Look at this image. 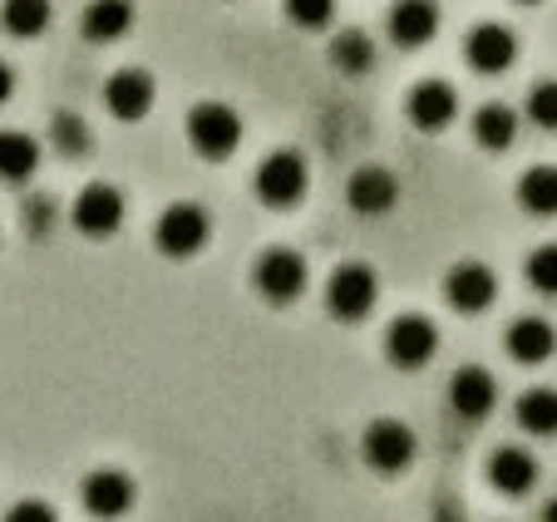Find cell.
Returning <instances> with one entry per match:
<instances>
[{
    "instance_id": "6da1fadb",
    "label": "cell",
    "mask_w": 557,
    "mask_h": 522,
    "mask_svg": "<svg viewBox=\"0 0 557 522\" xmlns=\"http://www.w3.org/2000/svg\"><path fill=\"white\" fill-rule=\"evenodd\" d=\"M212 237V217L202 202H169V208L158 212L153 222V241L163 257H198Z\"/></svg>"
},
{
    "instance_id": "7a4b0ae2",
    "label": "cell",
    "mask_w": 557,
    "mask_h": 522,
    "mask_svg": "<svg viewBox=\"0 0 557 522\" xmlns=\"http://www.w3.org/2000/svg\"><path fill=\"white\" fill-rule=\"evenodd\" d=\"M188 144L198 148L202 158H227L232 148L243 144V114L222 99H202V104L188 109Z\"/></svg>"
},
{
    "instance_id": "3957f363",
    "label": "cell",
    "mask_w": 557,
    "mask_h": 522,
    "mask_svg": "<svg viewBox=\"0 0 557 522\" xmlns=\"http://www.w3.org/2000/svg\"><path fill=\"white\" fill-rule=\"evenodd\" d=\"M380 301V282L366 261H341L326 282V306L336 321H366Z\"/></svg>"
},
{
    "instance_id": "277c9868",
    "label": "cell",
    "mask_w": 557,
    "mask_h": 522,
    "mask_svg": "<svg viewBox=\"0 0 557 522\" xmlns=\"http://www.w3.org/2000/svg\"><path fill=\"white\" fill-rule=\"evenodd\" d=\"M360 453L375 473H405L420 453V439H414V428L405 419H370L366 439H360Z\"/></svg>"
},
{
    "instance_id": "5b68a950",
    "label": "cell",
    "mask_w": 557,
    "mask_h": 522,
    "mask_svg": "<svg viewBox=\"0 0 557 522\" xmlns=\"http://www.w3.org/2000/svg\"><path fill=\"white\" fill-rule=\"evenodd\" d=\"M306 276L311 272H306V257L296 247H267L252 266L257 291H262L272 306H292L296 296L306 291Z\"/></svg>"
},
{
    "instance_id": "8992f818",
    "label": "cell",
    "mask_w": 557,
    "mask_h": 522,
    "mask_svg": "<svg viewBox=\"0 0 557 522\" xmlns=\"http://www.w3.org/2000/svg\"><path fill=\"white\" fill-rule=\"evenodd\" d=\"M434 350H440V331H434L430 315L405 311V315H395V321H389V331H385V356H389V365L424 370Z\"/></svg>"
},
{
    "instance_id": "52a82bcc",
    "label": "cell",
    "mask_w": 557,
    "mask_h": 522,
    "mask_svg": "<svg viewBox=\"0 0 557 522\" xmlns=\"http://www.w3.org/2000/svg\"><path fill=\"white\" fill-rule=\"evenodd\" d=\"M306 192V158L296 148H276L257 167V198L267 208H296Z\"/></svg>"
},
{
    "instance_id": "ba28073f",
    "label": "cell",
    "mask_w": 557,
    "mask_h": 522,
    "mask_svg": "<svg viewBox=\"0 0 557 522\" xmlns=\"http://www.w3.org/2000/svg\"><path fill=\"white\" fill-rule=\"evenodd\" d=\"M134 498H138L134 473H124V469H95L79 483V502H85V512L99 522L124 518V512L134 508Z\"/></svg>"
},
{
    "instance_id": "9c48e42d",
    "label": "cell",
    "mask_w": 557,
    "mask_h": 522,
    "mask_svg": "<svg viewBox=\"0 0 557 522\" xmlns=\"http://www.w3.org/2000/svg\"><path fill=\"white\" fill-rule=\"evenodd\" d=\"M444 296H449L454 311H469V315L488 311L498 296L494 266H488V261H454L449 276H444Z\"/></svg>"
},
{
    "instance_id": "30bf717a",
    "label": "cell",
    "mask_w": 557,
    "mask_h": 522,
    "mask_svg": "<svg viewBox=\"0 0 557 522\" xmlns=\"http://www.w3.org/2000/svg\"><path fill=\"white\" fill-rule=\"evenodd\" d=\"M405 114H410V124L420 134H440L459 114V89L449 79H420L410 89V99H405Z\"/></svg>"
},
{
    "instance_id": "8fae6325",
    "label": "cell",
    "mask_w": 557,
    "mask_h": 522,
    "mask_svg": "<svg viewBox=\"0 0 557 522\" xmlns=\"http://www.w3.org/2000/svg\"><path fill=\"white\" fill-rule=\"evenodd\" d=\"M494 405H498L494 370H484V365L454 370V380H449V409H454V414L469 419V424H479V419L494 414Z\"/></svg>"
},
{
    "instance_id": "7c38bea8",
    "label": "cell",
    "mask_w": 557,
    "mask_h": 522,
    "mask_svg": "<svg viewBox=\"0 0 557 522\" xmlns=\"http://www.w3.org/2000/svg\"><path fill=\"white\" fill-rule=\"evenodd\" d=\"M119 222H124V192L114 183H89L74 198V227L85 232V237H109Z\"/></svg>"
},
{
    "instance_id": "4fadbf2b",
    "label": "cell",
    "mask_w": 557,
    "mask_h": 522,
    "mask_svg": "<svg viewBox=\"0 0 557 522\" xmlns=\"http://www.w3.org/2000/svg\"><path fill=\"white\" fill-rule=\"evenodd\" d=\"M463 60H469L479 74H504L508 64L518 60V40H513V30H508V25H498V21L473 25L469 40H463Z\"/></svg>"
},
{
    "instance_id": "5bb4252c",
    "label": "cell",
    "mask_w": 557,
    "mask_h": 522,
    "mask_svg": "<svg viewBox=\"0 0 557 522\" xmlns=\"http://www.w3.org/2000/svg\"><path fill=\"white\" fill-rule=\"evenodd\" d=\"M104 104L114 119L138 124L153 109V79H148V70H114L104 84Z\"/></svg>"
},
{
    "instance_id": "9a60e30c",
    "label": "cell",
    "mask_w": 557,
    "mask_h": 522,
    "mask_svg": "<svg viewBox=\"0 0 557 522\" xmlns=\"http://www.w3.org/2000/svg\"><path fill=\"white\" fill-rule=\"evenodd\" d=\"M346 198L356 212H366V217H380V212L395 208V198H400V183H395V173L389 167H356L346 183Z\"/></svg>"
},
{
    "instance_id": "2e32d148",
    "label": "cell",
    "mask_w": 557,
    "mask_h": 522,
    "mask_svg": "<svg viewBox=\"0 0 557 522\" xmlns=\"http://www.w3.org/2000/svg\"><path fill=\"white\" fill-rule=\"evenodd\" d=\"M440 30V5L434 0H395L389 5V40L405 50H420Z\"/></svg>"
},
{
    "instance_id": "e0dca14e",
    "label": "cell",
    "mask_w": 557,
    "mask_h": 522,
    "mask_svg": "<svg viewBox=\"0 0 557 522\" xmlns=\"http://www.w3.org/2000/svg\"><path fill=\"white\" fill-rule=\"evenodd\" d=\"M488 483H494L504 498H523L537 483V459L528 449H518V444H504V449H494V459H488Z\"/></svg>"
},
{
    "instance_id": "ac0fdd59",
    "label": "cell",
    "mask_w": 557,
    "mask_h": 522,
    "mask_svg": "<svg viewBox=\"0 0 557 522\" xmlns=\"http://www.w3.org/2000/svg\"><path fill=\"white\" fill-rule=\"evenodd\" d=\"M504 345L518 365H543V360L557 350V331L543 321V315H518V321L504 331Z\"/></svg>"
},
{
    "instance_id": "d6986e66",
    "label": "cell",
    "mask_w": 557,
    "mask_h": 522,
    "mask_svg": "<svg viewBox=\"0 0 557 522\" xmlns=\"http://www.w3.org/2000/svg\"><path fill=\"white\" fill-rule=\"evenodd\" d=\"M128 25H134V0H89V11L79 15V30L95 45L124 40Z\"/></svg>"
},
{
    "instance_id": "ffe728a7",
    "label": "cell",
    "mask_w": 557,
    "mask_h": 522,
    "mask_svg": "<svg viewBox=\"0 0 557 522\" xmlns=\"http://www.w3.org/2000/svg\"><path fill=\"white\" fill-rule=\"evenodd\" d=\"M40 167V144L21 128H0V183H25Z\"/></svg>"
},
{
    "instance_id": "44dd1931",
    "label": "cell",
    "mask_w": 557,
    "mask_h": 522,
    "mask_svg": "<svg viewBox=\"0 0 557 522\" xmlns=\"http://www.w3.org/2000/svg\"><path fill=\"white\" fill-rule=\"evenodd\" d=\"M518 202H523L533 217H557V167L537 163L518 178Z\"/></svg>"
},
{
    "instance_id": "7402d4cb",
    "label": "cell",
    "mask_w": 557,
    "mask_h": 522,
    "mask_svg": "<svg viewBox=\"0 0 557 522\" xmlns=\"http://www.w3.org/2000/svg\"><path fill=\"white\" fill-rule=\"evenodd\" d=\"M518 424L528 428V434H537V439H547V434H557V389H528V395H518Z\"/></svg>"
},
{
    "instance_id": "603a6c76",
    "label": "cell",
    "mask_w": 557,
    "mask_h": 522,
    "mask_svg": "<svg viewBox=\"0 0 557 522\" xmlns=\"http://www.w3.org/2000/svg\"><path fill=\"white\" fill-rule=\"evenodd\" d=\"M473 138H479V148H508L518 138V114L508 104H484L479 114H473Z\"/></svg>"
},
{
    "instance_id": "cb8c5ba5",
    "label": "cell",
    "mask_w": 557,
    "mask_h": 522,
    "mask_svg": "<svg viewBox=\"0 0 557 522\" xmlns=\"http://www.w3.org/2000/svg\"><path fill=\"white\" fill-rule=\"evenodd\" d=\"M331 64H336L341 74H366L370 64H375V40H370L366 30H341L336 40H331Z\"/></svg>"
},
{
    "instance_id": "d4e9b609",
    "label": "cell",
    "mask_w": 557,
    "mask_h": 522,
    "mask_svg": "<svg viewBox=\"0 0 557 522\" xmlns=\"http://www.w3.org/2000/svg\"><path fill=\"white\" fill-rule=\"evenodd\" d=\"M0 25L15 35V40H30L50 25V0H5L0 5Z\"/></svg>"
},
{
    "instance_id": "484cf974",
    "label": "cell",
    "mask_w": 557,
    "mask_h": 522,
    "mask_svg": "<svg viewBox=\"0 0 557 522\" xmlns=\"http://www.w3.org/2000/svg\"><path fill=\"white\" fill-rule=\"evenodd\" d=\"M50 144L60 148V153L70 158H85L89 144H95V134H89V124L79 114H70V109H60V114L50 119Z\"/></svg>"
},
{
    "instance_id": "4316f807",
    "label": "cell",
    "mask_w": 557,
    "mask_h": 522,
    "mask_svg": "<svg viewBox=\"0 0 557 522\" xmlns=\"http://www.w3.org/2000/svg\"><path fill=\"white\" fill-rule=\"evenodd\" d=\"M528 282H533V291L557 296V241H543V247L528 257Z\"/></svg>"
},
{
    "instance_id": "83f0119b",
    "label": "cell",
    "mask_w": 557,
    "mask_h": 522,
    "mask_svg": "<svg viewBox=\"0 0 557 522\" xmlns=\"http://www.w3.org/2000/svg\"><path fill=\"white\" fill-rule=\"evenodd\" d=\"M21 222L30 237H50V227L60 222V208H54V198H45V192H30V198L21 202Z\"/></svg>"
},
{
    "instance_id": "f1b7e54d",
    "label": "cell",
    "mask_w": 557,
    "mask_h": 522,
    "mask_svg": "<svg viewBox=\"0 0 557 522\" xmlns=\"http://www.w3.org/2000/svg\"><path fill=\"white\" fill-rule=\"evenodd\" d=\"M528 119L537 128H557V79H537L528 89Z\"/></svg>"
},
{
    "instance_id": "f546056e",
    "label": "cell",
    "mask_w": 557,
    "mask_h": 522,
    "mask_svg": "<svg viewBox=\"0 0 557 522\" xmlns=\"http://www.w3.org/2000/svg\"><path fill=\"white\" fill-rule=\"evenodd\" d=\"M286 15H292L301 30H321L336 15V0H286Z\"/></svg>"
},
{
    "instance_id": "4dcf8cb0",
    "label": "cell",
    "mask_w": 557,
    "mask_h": 522,
    "mask_svg": "<svg viewBox=\"0 0 557 522\" xmlns=\"http://www.w3.org/2000/svg\"><path fill=\"white\" fill-rule=\"evenodd\" d=\"M5 522H60V512H54L45 498H21L11 512H5Z\"/></svg>"
},
{
    "instance_id": "1f68e13d",
    "label": "cell",
    "mask_w": 557,
    "mask_h": 522,
    "mask_svg": "<svg viewBox=\"0 0 557 522\" xmlns=\"http://www.w3.org/2000/svg\"><path fill=\"white\" fill-rule=\"evenodd\" d=\"M11 89H15V74H11V64L0 60V104H5V99H11Z\"/></svg>"
},
{
    "instance_id": "d6a6232c",
    "label": "cell",
    "mask_w": 557,
    "mask_h": 522,
    "mask_svg": "<svg viewBox=\"0 0 557 522\" xmlns=\"http://www.w3.org/2000/svg\"><path fill=\"white\" fill-rule=\"evenodd\" d=\"M543 522H557V498H553V502H547V508H543Z\"/></svg>"
},
{
    "instance_id": "836d02e7",
    "label": "cell",
    "mask_w": 557,
    "mask_h": 522,
    "mask_svg": "<svg viewBox=\"0 0 557 522\" xmlns=\"http://www.w3.org/2000/svg\"><path fill=\"white\" fill-rule=\"evenodd\" d=\"M518 5H537V0H518Z\"/></svg>"
}]
</instances>
